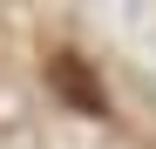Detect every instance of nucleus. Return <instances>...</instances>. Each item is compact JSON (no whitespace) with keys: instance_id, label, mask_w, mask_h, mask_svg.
<instances>
[{"instance_id":"f257e3e1","label":"nucleus","mask_w":156,"mask_h":149,"mask_svg":"<svg viewBox=\"0 0 156 149\" xmlns=\"http://www.w3.org/2000/svg\"><path fill=\"white\" fill-rule=\"evenodd\" d=\"M48 81H55V95H61L68 109H82V115H102V109H109V102H102L95 68H88L82 54H68V47H61V54H48Z\"/></svg>"}]
</instances>
